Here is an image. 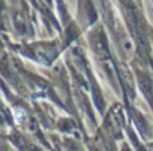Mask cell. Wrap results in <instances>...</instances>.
<instances>
[]
</instances>
